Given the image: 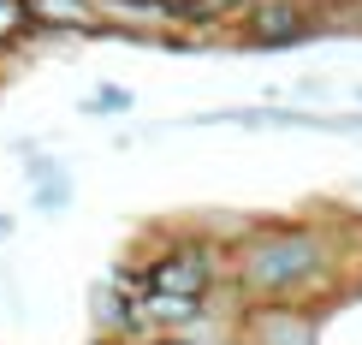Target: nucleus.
<instances>
[{"label":"nucleus","mask_w":362,"mask_h":345,"mask_svg":"<svg viewBox=\"0 0 362 345\" xmlns=\"http://www.w3.org/2000/svg\"><path fill=\"white\" fill-rule=\"evenodd\" d=\"M344 232L333 220H255L226 244V286L238 304H309L344 292Z\"/></svg>","instance_id":"f257e3e1"},{"label":"nucleus","mask_w":362,"mask_h":345,"mask_svg":"<svg viewBox=\"0 0 362 345\" xmlns=\"http://www.w3.org/2000/svg\"><path fill=\"white\" fill-rule=\"evenodd\" d=\"M137 274H143V292L155 298H202L208 304L226 280V244H214L202 232H167L137 262Z\"/></svg>","instance_id":"f03ea898"},{"label":"nucleus","mask_w":362,"mask_h":345,"mask_svg":"<svg viewBox=\"0 0 362 345\" xmlns=\"http://www.w3.org/2000/svg\"><path fill=\"white\" fill-rule=\"evenodd\" d=\"M327 12H315V0H250L244 12V48H297L309 36H327Z\"/></svg>","instance_id":"7ed1b4c3"},{"label":"nucleus","mask_w":362,"mask_h":345,"mask_svg":"<svg viewBox=\"0 0 362 345\" xmlns=\"http://www.w3.org/2000/svg\"><path fill=\"white\" fill-rule=\"evenodd\" d=\"M238 339L244 345H321V316L303 304H238Z\"/></svg>","instance_id":"20e7f679"},{"label":"nucleus","mask_w":362,"mask_h":345,"mask_svg":"<svg viewBox=\"0 0 362 345\" xmlns=\"http://www.w3.org/2000/svg\"><path fill=\"white\" fill-rule=\"evenodd\" d=\"M30 36H107V18H101L95 0H24Z\"/></svg>","instance_id":"39448f33"},{"label":"nucleus","mask_w":362,"mask_h":345,"mask_svg":"<svg viewBox=\"0 0 362 345\" xmlns=\"http://www.w3.org/2000/svg\"><path fill=\"white\" fill-rule=\"evenodd\" d=\"M101 6V18H107L113 30H125V24H143V30H155L160 24V12H155V0H95ZM107 30V36H113Z\"/></svg>","instance_id":"423d86ee"},{"label":"nucleus","mask_w":362,"mask_h":345,"mask_svg":"<svg viewBox=\"0 0 362 345\" xmlns=\"http://www.w3.org/2000/svg\"><path fill=\"white\" fill-rule=\"evenodd\" d=\"M30 42V18H24V0H0V60L18 54Z\"/></svg>","instance_id":"0eeeda50"},{"label":"nucleus","mask_w":362,"mask_h":345,"mask_svg":"<svg viewBox=\"0 0 362 345\" xmlns=\"http://www.w3.org/2000/svg\"><path fill=\"white\" fill-rule=\"evenodd\" d=\"M250 0H196V24H244Z\"/></svg>","instance_id":"6e6552de"},{"label":"nucleus","mask_w":362,"mask_h":345,"mask_svg":"<svg viewBox=\"0 0 362 345\" xmlns=\"http://www.w3.org/2000/svg\"><path fill=\"white\" fill-rule=\"evenodd\" d=\"M36 191V208L42 215H59V208L71 203V179H54V185H30Z\"/></svg>","instance_id":"1a4fd4ad"},{"label":"nucleus","mask_w":362,"mask_h":345,"mask_svg":"<svg viewBox=\"0 0 362 345\" xmlns=\"http://www.w3.org/2000/svg\"><path fill=\"white\" fill-rule=\"evenodd\" d=\"M131 108V89H95L83 96V113H125Z\"/></svg>","instance_id":"9d476101"},{"label":"nucleus","mask_w":362,"mask_h":345,"mask_svg":"<svg viewBox=\"0 0 362 345\" xmlns=\"http://www.w3.org/2000/svg\"><path fill=\"white\" fill-rule=\"evenodd\" d=\"M160 24H196V0H155Z\"/></svg>","instance_id":"9b49d317"},{"label":"nucleus","mask_w":362,"mask_h":345,"mask_svg":"<svg viewBox=\"0 0 362 345\" xmlns=\"http://www.w3.org/2000/svg\"><path fill=\"white\" fill-rule=\"evenodd\" d=\"M143 345H196L190 334H155V339H143Z\"/></svg>","instance_id":"f8f14e48"},{"label":"nucleus","mask_w":362,"mask_h":345,"mask_svg":"<svg viewBox=\"0 0 362 345\" xmlns=\"http://www.w3.org/2000/svg\"><path fill=\"white\" fill-rule=\"evenodd\" d=\"M6 238H12V215H0V244H6Z\"/></svg>","instance_id":"ddd939ff"},{"label":"nucleus","mask_w":362,"mask_h":345,"mask_svg":"<svg viewBox=\"0 0 362 345\" xmlns=\"http://www.w3.org/2000/svg\"><path fill=\"white\" fill-rule=\"evenodd\" d=\"M220 345H244V339H238V327H232V334H226V339H220Z\"/></svg>","instance_id":"4468645a"},{"label":"nucleus","mask_w":362,"mask_h":345,"mask_svg":"<svg viewBox=\"0 0 362 345\" xmlns=\"http://www.w3.org/2000/svg\"><path fill=\"white\" fill-rule=\"evenodd\" d=\"M351 286H356V292H362V274H356V280H351Z\"/></svg>","instance_id":"2eb2a0df"}]
</instances>
